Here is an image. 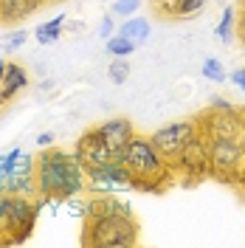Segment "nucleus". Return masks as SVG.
I'll return each instance as SVG.
<instances>
[{"label": "nucleus", "mask_w": 245, "mask_h": 248, "mask_svg": "<svg viewBox=\"0 0 245 248\" xmlns=\"http://www.w3.org/2000/svg\"><path fill=\"white\" fill-rule=\"evenodd\" d=\"M12 237V195L0 192V240L9 243Z\"/></svg>", "instance_id": "4468645a"}, {"label": "nucleus", "mask_w": 245, "mask_h": 248, "mask_svg": "<svg viewBox=\"0 0 245 248\" xmlns=\"http://www.w3.org/2000/svg\"><path fill=\"white\" fill-rule=\"evenodd\" d=\"M37 3H43V0H37Z\"/></svg>", "instance_id": "c85d7f7f"}, {"label": "nucleus", "mask_w": 245, "mask_h": 248, "mask_svg": "<svg viewBox=\"0 0 245 248\" xmlns=\"http://www.w3.org/2000/svg\"><path fill=\"white\" fill-rule=\"evenodd\" d=\"M212 127H214V139H237L240 136V124L231 116H214Z\"/></svg>", "instance_id": "dca6fc26"}, {"label": "nucleus", "mask_w": 245, "mask_h": 248, "mask_svg": "<svg viewBox=\"0 0 245 248\" xmlns=\"http://www.w3.org/2000/svg\"><path fill=\"white\" fill-rule=\"evenodd\" d=\"M77 161L82 164V170L91 172V170H99V167H105V164H113V161H122L119 155L110 150L107 144L102 141V136L96 133V130H88L77 144Z\"/></svg>", "instance_id": "20e7f679"}, {"label": "nucleus", "mask_w": 245, "mask_h": 248, "mask_svg": "<svg viewBox=\"0 0 245 248\" xmlns=\"http://www.w3.org/2000/svg\"><path fill=\"white\" fill-rule=\"evenodd\" d=\"M26 85H29V74H26V68H23V65H15V62H9V65H6V74H3V79H0V91L6 93V99L17 96Z\"/></svg>", "instance_id": "1a4fd4ad"}, {"label": "nucleus", "mask_w": 245, "mask_h": 248, "mask_svg": "<svg viewBox=\"0 0 245 248\" xmlns=\"http://www.w3.org/2000/svg\"><path fill=\"white\" fill-rule=\"evenodd\" d=\"M85 178L93 186H133V175L127 172L122 161H113V164H105L99 170L85 172Z\"/></svg>", "instance_id": "6e6552de"}, {"label": "nucleus", "mask_w": 245, "mask_h": 248, "mask_svg": "<svg viewBox=\"0 0 245 248\" xmlns=\"http://www.w3.org/2000/svg\"><path fill=\"white\" fill-rule=\"evenodd\" d=\"M6 65H9V62H6V60H0V79H3V74H6Z\"/></svg>", "instance_id": "bb28decb"}, {"label": "nucleus", "mask_w": 245, "mask_h": 248, "mask_svg": "<svg viewBox=\"0 0 245 248\" xmlns=\"http://www.w3.org/2000/svg\"><path fill=\"white\" fill-rule=\"evenodd\" d=\"M195 136H198V133H195V124L181 122V124H169V127L155 130L153 136H150V141H153V147L164 155V158H178V155L184 153V147L195 139Z\"/></svg>", "instance_id": "39448f33"}, {"label": "nucleus", "mask_w": 245, "mask_h": 248, "mask_svg": "<svg viewBox=\"0 0 245 248\" xmlns=\"http://www.w3.org/2000/svg\"><path fill=\"white\" fill-rule=\"evenodd\" d=\"M178 158L184 161L186 170H195V172H203L206 170V164H209V153H206V147H203V141H200L198 136L186 144L184 153L178 155Z\"/></svg>", "instance_id": "9d476101"}, {"label": "nucleus", "mask_w": 245, "mask_h": 248, "mask_svg": "<svg viewBox=\"0 0 245 248\" xmlns=\"http://www.w3.org/2000/svg\"><path fill=\"white\" fill-rule=\"evenodd\" d=\"M122 37H127L130 43H136V46H141L147 37H150V20H144V17H127V23L122 26V31H119Z\"/></svg>", "instance_id": "ddd939ff"}, {"label": "nucleus", "mask_w": 245, "mask_h": 248, "mask_svg": "<svg viewBox=\"0 0 245 248\" xmlns=\"http://www.w3.org/2000/svg\"><path fill=\"white\" fill-rule=\"evenodd\" d=\"M37 6H40L37 0H0V20L17 23V20L29 17Z\"/></svg>", "instance_id": "f8f14e48"}, {"label": "nucleus", "mask_w": 245, "mask_h": 248, "mask_svg": "<svg viewBox=\"0 0 245 248\" xmlns=\"http://www.w3.org/2000/svg\"><path fill=\"white\" fill-rule=\"evenodd\" d=\"M88 243L99 248H113V246H133L138 240V226L133 215H107V217H91L88 226Z\"/></svg>", "instance_id": "7ed1b4c3"}, {"label": "nucleus", "mask_w": 245, "mask_h": 248, "mask_svg": "<svg viewBox=\"0 0 245 248\" xmlns=\"http://www.w3.org/2000/svg\"><path fill=\"white\" fill-rule=\"evenodd\" d=\"M136 43H130L127 37H122V34H116V37H107V51L113 54V57H127V54H133L136 51Z\"/></svg>", "instance_id": "f3484780"}, {"label": "nucleus", "mask_w": 245, "mask_h": 248, "mask_svg": "<svg viewBox=\"0 0 245 248\" xmlns=\"http://www.w3.org/2000/svg\"><path fill=\"white\" fill-rule=\"evenodd\" d=\"M26 37H29V34H26V29L12 31V34L6 37V46H9V51H17V48H20L23 43H26Z\"/></svg>", "instance_id": "5701e85b"}, {"label": "nucleus", "mask_w": 245, "mask_h": 248, "mask_svg": "<svg viewBox=\"0 0 245 248\" xmlns=\"http://www.w3.org/2000/svg\"><path fill=\"white\" fill-rule=\"evenodd\" d=\"M231 20H234V12L226 9V12H223V20H220V26H217V37H220V40H229L231 37Z\"/></svg>", "instance_id": "412c9836"}, {"label": "nucleus", "mask_w": 245, "mask_h": 248, "mask_svg": "<svg viewBox=\"0 0 245 248\" xmlns=\"http://www.w3.org/2000/svg\"><path fill=\"white\" fill-rule=\"evenodd\" d=\"M62 23H65V15L54 17V20H48V23H43V26H37V40L43 43V46H48V43H54V40H60V31H62Z\"/></svg>", "instance_id": "2eb2a0df"}, {"label": "nucleus", "mask_w": 245, "mask_h": 248, "mask_svg": "<svg viewBox=\"0 0 245 248\" xmlns=\"http://www.w3.org/2000/svg\"><path fill=\"white\" fill-rule=\"evenodd\" d=\"M107 215H133V209L124 201H116V198H96V201L88 203V217H107Z\"/></svg>", "instance_id": "9b49d317"}, {"label": "nucleus", "mask_w": 245, "mask_h": 248, "mask_svg": "<svg viewBox=\"0 0 245 248\" xmlns=\"http://www.w3.org/2000/svg\"><path fill=\"white\" fill-rule=\"evenodd\" d=\"M6 102H9V99H6V93L0 91V108H3V105H6Z\"/></svg>", "instance_id": "cd10ccee"}, {"label": "nucleus", "mask_w": 245, "mask_h": 248, "mask_svg": "<svg viewBox=\"0 0 245 248\" xmlns=\"http://www.w3.org/2000/svg\"><path fill=\"white\" fill-rule=\"evenodd\" d=\"M203 77L212 79V82H226V71L217 60H206L203 62Z\"/></svg>", "instance_id": "a211bd4d"}, {"label": "nucleus", "mask_w": 245, "mask_h": 248, "mask_svg": "<svg viewBox=\"0 0 245 248\" xmlns=\"http://www.w3.org/2000/svg\"><path fill=\"white\" fill-rule=\"evenodd\" d=\"M96 133L102 136V141L107 144L113 153L122 158L124 147L133 141V136H136V130H133V124L127 122V119H107L105 124H99L96 127Z\"/></svg>", "instance_id": "0eeeda50"}, {"label": "nucleus", "mask_w": 245, "mask_h": 248, "mask_svg": "<svg viewBox=\"0 0 245 248\" xmlns=\"http://www.w3.org/2000/svg\"><path fill=\"white\" fill-rule=\"evenodd\" d=\"M99 34L107 40V37H113V17H105L102 20V26H99Z\"/></svg>", "instance_id": "b1692460"}, {"label": "nucleus", "mask_w": 245, "mask_h": 248, "mask_svg": "<svg viewBox=\"0 0 245 248\" xmlns=\"http://www.w3.org/2000/svg\"><path fill=\"white\" fill-rule=\"evenodd\" d=\"M127 77H130V65H127L124 60H116L113 65H110V82H113V85L127 82Z\"/></svg>", "instance_id": "6ab92c4d"}, {"label": "nucleus", "mask_w": 245, "mask_h": 248, "mask_svg": "<svg viewBox=\"0 0 245 248\" xmlns=\"http://www.w3.org/2000/svg\"><path fill=\"white\" fill-rule=\"evenodd\" d=\"M243 147L234 139H214L212 144V153H209V161L217 172H234L240 164H243Z\"/></svg>", "instance_id": "423d86ee"}, {"label": "nucleus", "mask_w": 245, "mask_h": 248, "mask_svg": "<svg viewBox=\"0 0 245 248\" xmlns=\"http://www.w3.org/2000/svg\"><path fill=\"white\" fill-rule=\"evenodd\" d=\"M138 3H141V0H116V3H113V15H124V17L136 15Z\"/></svg>", "instance_id": "aec40b11"}, {"label": "nucleus", "mask_w": 245, "mask_h": 248, "mask_svg": "<svg viewBox=\"0 0 245 248\" xmlns=\"http://www.w3.org/2000/svg\"><path fill=\"white\" fill-rule=\"evenodd\" d=\"M231 82H234L237 88H243V91H245V68H240V71H234V74H231Z\"/></svg>", "instance_id": "393cba45"}, {"label": "nucleus", "mask_w": 245, "mask_h": 248, "mask_svg": "<svg viewBox=\"0 0 245 248\" xmlns=\"http://www.w3.org/2000/svg\"><path fill=\"white\" fill-rule=\"evenodd\" d=\"M34 178H37V192L51 201H68L85 189V170L77 161V155L65 153V150H48L37 167H34Z\"/></svg>", "instance_id": "f257e3e1"}, {"label": "nucleus", "mask_w": 245, "mask_h": 248, "mask_svg": "<svg viewBox=\"0 0 245 248\" xmlns=\"http://www.w3.org/2000/svg\"><path fill=\"white\" fill-rule=\"evenodd\" d=\"M51 141H54V136H51V133H43V136L37 139V144H40V147H48Z\"/></svg>", "instance_id": "a878e982"}, {"label": "nucleus", "mask_w": 245, "mask_h": 248, "mask_svg": "<svg viewBox=\"0 0 245 248\" xmlns=\"http://www.w3.org/2000/svg\"><path fill=\"white\" fill-rule=\"evenodd\" d=\"M206 0H178V15H195L198 9H203Z\"/></svg>", "instance_id": "4be33fe9"}, {"label": "nucleus", "mask_w": 245, "mask_h": 248, "mask_svg": "<svg viewBox=\"0 0 245 248\" xmlns=\"http://www.w3.org/2000/svg\"><path fill=\"white\" fill-rule=\"evenodd\" d=\"M122 164L133 175V184H161L167 178V158L155 150L150 139L133 136L122 153Z\"/></svg>", "instance_id": "f03ea898"}]
</instances>
